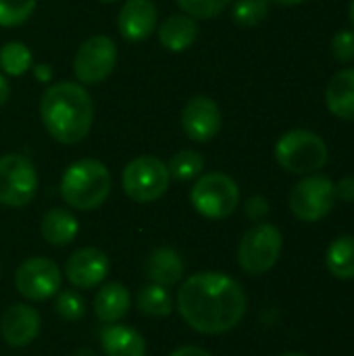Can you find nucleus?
Masks as SVG:
<instances>
[{
    "label": "nucleus",
    "mask_w": 354,
    "mask_h": 356,
    "mask_svg": "<svg viewBox=\"0 0 354 356\" xmlns=\"http://www.w3.org/2000/svg\"><path fill=\"white\" fill-rule=\"evenodd\" d=\"M248 309L244 288L230 275L204 271L190 275L177 292L182 319L198 334L219 336L234 330Z\"/></svg>",
    "instance_id": "1"
},
{
    "label": "nucleus",
    "mask_w": 354,
    "mask_h": 356,
    "mask_svg": "<svg viewBox=\"0 0 354 356\" xmlns=\"http://www.w3.org/2000/svg\"><path fill=\"white\" fill-rule=\"evenodd\" d=\"M46 131L61 144H79L92 129L94 104L83 86L58 81L46 88L40 100Z\"/></svg>",
    "instance_id": "2"
},
{
    "label": "nucleus",
    "mask_w": 354,
    "mask_h": 356,
    "mask_svg": "<svg viewBox=\"0 0 354 356\" xmlns=\"http://www.w3.org/2000/svg\"><path fill=\"white\" fill-rule=\"evenodd\" d=\"M113 188L111 171L96 159H79L71 163L61 179L63 200L77 211H94L104 204Z\"/></svg>",
    "instance_id": "3"
},
{
    "label": "nucleus",
    "mask_w": 354,
    "mask_h": 356,
    "mask_svg": "<svg viewBox=\"0 0 354 356\" xmlns=\"http://www.w3.org/2000/svg\"><path fill=\"white\" fill-rule=\"evenodd\" d=\"M328 144L309 129H290L275 144L277 165L294 175H313L328 163Z\"/></svg>",
    "instance_id": "4"
},
{
    "label": "nucleus",
    "mask_w": 354,
    "mask_h": 356,
    "mask_svg": "<svg viewBox=\"0 0 354 356\" xmlns=\"http://www.w3.org/2000/svg\"><path fill=\"white\" fill-rule=\"evenodd\" d=\"M192 207L207 219H225L240 204V188L225 173H207L196 179L190 192Z\"/></svg>",
    "instance_id": "5"
},
{
    "label": "nucleus",
    "mask_w": 354,
    "mask_h": 356,
    "mask_svg": "<svg viewBox=\"0 0 354 356\" xmlns=\"http://www.w3.org/2000/svg\"><path fill=\"white\" fill-rule=\"evenodd\" d=\"M282 246V232L271 223H259L242 236L238 246V263L248 275H263L277 265Z\"/></svg>",
    "instance_id": "6"
},
{
    "label": "nucleus",
    "mask_w": 354,
    "mask_h": 356,
    "mask_svg": "<svg viewBox=\"0 0 354 356\" xmlns=\"http://www.w3.org/2000/svg\"><path fill=\"white\" fill-rule=\"evenodd\" d=\"M169 169L156 156H138L123 169V192L136 202H154L169 188Z\"/></svg>",
    "instance_id": "7"
},
{
    "label": "nucleus",
    "mask_w": 354,
    "mask_h": 356,
    "mask_svg": "<svg viewBox=\"0 0 354 356\" xmlns=\"http://www.w3.org/2000/svg\"><path fill=\"white\" fill-rule=\"evenodd\" d=\"M288 204L298 221L317 223L328 217L336 204L334 181L328 175H307L292 188Z\"/></svg>",
    "instance_id": "8"
},
{
    "label": "nucleus",
    "mask_w": 354,
    "mask_h": 356,
    "mask_svg": "<svg viewBox=\"0 0 354 356\" xmlns=\"http://www.w3.org/2000/svg\"><path fill=\"white\" fill-rule=\"evenodd\" d=\"M38 171L23 154L0 156V204L21 209L35 198Z\"/></svg>",
    "instance_id": "9"
},
{
    "label": "nucleus",
    "mask_w": 354,
    "mask_h": 356,
    "mask_svg": "<svg viewBox=\"0 0 354 356\" xmlns=\"http://www.w3.org/2000/svg\"><path fill=\"white\" fill-rule=\"evenodd\" d=\"M63 275L54 261L46 257H31L15 271V288L27 300H48L61 292Z\"/></svg>",
    "instance_id": "10"
},
{
    "label": "nucleus",
    "mask_w": 354,
    "mask_h": 356,
    "mask_svg": "<svg viewBox=\"0 0 354 356\" xmlns=\"http://www.w3.org/2000/svg\"><path fill=\"white\" fill-rule=\"evenodd\" d=\"M117 65V46L108 35L88 38L73 58L75 77L86 86H96L104 81Z\"/></svg>",
    "instance_id": "11"
},
{
    "label": "nucleus",
    "mask_w": 354,
    "mask_h": 356,
    "mask_svg": "<svg viewBox=\"0 0 354 356\" xmlns=\"http://www.w3.org/2000/svg\"><path fill=\"white\" fill-rule=\"evenodd\" d=\"M182 127L194 142H211L221 131V111L209 96H194L182 111Z\"/></svg>",
    "instance_id": "12"
},
{
    "label": "nucleus",
    "mask_w": 354,
    "mask_h": 356,
    "mask_svg": "<svg viewBox=\"0 0 354 356\" xmlns=\"http://www.w3.org/2000/svg\"><path fill=\"white\" fill-rule=\"evenodd\" d=\"M108 269H111L108 257L102 250L88 246V248L75 250L69 257L65 265V277L77 290H92L104 282V277L108 275Z\"/></svg>",
    "instance_id": "13"
},
{
    "label": "nucleus",
    "mask_w": 354,
    "mask_h": 356,
    "mask_svg": "<svg viewBox=\"0 0 354 356\" xmlns=\"http://www.w3.org/2000/svg\"><path fill=\"white\" fill-rule=\"evenodd\" d=\"M40 313L29 305H13L0 317V336L13 348L29 346L40 334Z\"/></svg>",
    "instance_id": "14"
},
{
    "label": "nucleus",
    "mask_w": 354,
    "mask_h": 356,
    "mask_svg": "<svg viewBox=\"0 0 354 356\" xmlns=\"http://www.w3.org/2000/svg\"><path fill=\"white\" fill-rule=\"evenodd\" d=\"M119 31L129 42L150 38L156 27V4L152 0H125L117 17Z\"/></svg>",
    "instance_id": "15"
},
{
    "label": "nucleus",
    "mask_w": 354,
    "mask_h": 356,
    "mask_svg": "<svg viewBox=\"0 0 354 356\" xmlns=\"http://www.w3.org/2000/svg\"><path fill=\"white\" fill-rule=\"evenodd\" d=\"M184 259L177 250L169 246H161L150 252L144 265V273L150 280V284L163 286V288H173L184 280Z\"/></svg>",
    "instance_id": "16"
},
{
    "label": "nucleus",
    "mask_w": 354,
    "mask_h": 356,
    "mask_svg": "<svg viewBox=\"0 0 354 356\" xmlns=\"http://www.w3.org/2000/svg\"><path fill=\"white\" fill-rule=\"evenodd\" d=\"M131 309V294L129 290L119 284V282H111L106 286H102L94 298V313L98 317V321L102 323H119Z\"/></svg>",
    "instance_id": "17"
},
{
    "label": "nucleus",
    "mask_w": 354,
    "mask_h": 356,
    "mask_svg": "<svg viewBox=\"0 0 354 356\" xmlns=\"http://www.w3.org/2000/svg\"><path fill=\"white\" fill-rule=\"evenodd\" d=\"M104 356H146V342L140 332L129 325L108 323L100 332Z\"/></svg>",
    "instance_id": "18"
},
{
    "label": "nucleus",
    "mask_w": 354,
    "mask_h": 356,
    "mask_svg": "<svg viewBox=\"0 0 354 356\" xmlns=\"http://www.w3.org/2000/svg\"><path fill=\"white\" fill-rule=\"evenodd\" d=\"M325 106L334 117L354 121V69H342L328 81Z\"/></svg>",
    "instance_id": "19"
},
{
    "label": "nucleus",
    "mask_w": 354,
    "mask_h": 356,
    "mask_svg": "<svg viewBox=\"0 0 354 356\" xmlns=\"http://www.w3.org/2000/svg\"><path fill=\"white\" fill-rule=\"evenodd\" d=\"M198 38V25L190 15H171L159 27V42L169 52L188 50Z\"/></svg>",
    "instance_id": "20"
},
{
    "label": "nucleus",
    "mask_w": 354,
    "mask_h": 356,
    "mask_svg": "<svg viewBox=\"0 0 354 356\" xmlns=\"http://www.w3.org/2000/svg\"><path fill=\"white\" fill-rule=\"evenodd\" d=\"M40 229H42V238L50 246H67L75 240L79 232V223L75 215L69 213L67 209H50L42 217Z\"/></svg>",
    "instance_id": "21"
},
{
    "label": "nucleus",
    "mask_w": 354,
    "mask_h": 356,
    "mask_svg": "<svg viewBox=\"0 0 354 356\" xmlns=\"http://www.w3.org/2000/svg\"><path fill=\"white\" fill-rule=\"evenodd\" d=\"M325 267L336 280H354V236H338L330 244Z\"/></svg>",
    "instance_id": "22"
},
{
    "label": "nucleus",
    "mask_w": 354,
    "mask_h": 356,
    "mask_svg": "<svg viewBox=\"0 0 354 356\" xmlns=\"http://www.w3.org/2000/svg\"><path fill=\"white\" fill-rule=\"evenodd\" d=\"M136 307L144 317H154V319L169 317L173 311V300H171L169 288H163L156 284L144 286L136 296Z\"/></svg>",
    "instance_id": "23"
},
{
    "label": "nucleus",
    "mask_w": 354,
    "mask_h": 356,
    "mask_svg": "<svg viewBox=\"0 0 354 356\" xmlns=\"http://www.w3.org/2000/svg\"><path fill=\"white\" fill-rule=\"evenodd\" d=\"M169 177L177 181H192L204 169V156L196 150H179L169 159Z\"/></svg>",
    "instance_id": "24"
},
{
    "label": "nucleus",
    "mask_w": 354,
    "mask_h": 356,
    "mask_svg": "<svg viewBox=\"0 0 354 356\" xmlns=\"http://www.w3.org/2000/svg\"><path fill=\"white\" fill-rule=\"evenodd\" d=\"M31 50L23 42H6L0 48V67L6 75L19 77L31 67Z\"/></svg>",
    "instance_id": "25"
},
{
    "label": "nucleus",
    "mask_w": 354,
    "mask_h": 356,
    "mask_svg": "<svg viewBox=\"0 0 354 356\" xmlns=\"http://www.w3.org/2000/svg\"><path fill=\"white\" fill-rule=\"evenodd\" d=\"M269 15V0H236L232 17L240 27H255Z\"/></svg>",
    "instance_id": "26"
},
{
    "label": "nucleus",
    "mask_w": 354,
    "mask_h": 356,
    "mask_svg": "<svg viewBox=\"0 0 354 356\" xmlns=\"http://www.w3.org/2000/svg\"><path fill=\"white\" fill-rule=\"evenodd\" d=\"M38 0H0V27H17L35 10Z\"/></svg>",
    "instance_id": "27"
},
{
    "label": "nucleus",
    "mask_w": 354,
    "mask_h": 356,
    "mask_svg": "<svg viewBox=\"0 0 354 356\" xmlns=\"http://www.w3.org/2000/svg\"><path fill=\"white\" fill-rule=\"evenodd\" d=\"M54 311L65 321H79L86 315V300L75 290H63L54 298Z\"/></svg>",
    "instance_id": "28"
},
{
    "label": "nucleus",
    "mask_w": 354,
    "mask_h": 356,
    "mask_svg": "<svg viewBox=\"0 0 354 356\" xmlns=\"http://www.w3.org/2000/svg\"><path fill=\"white\" fill-rule=\"evenodd\" d=\"M177 6L194 17V19H213V17H219L232 0H175Z\"/></svg>",
    "instance_id": "29"
},
{
    "label": "nucleus",
    "mask_w": 354,
    "mask_h": 356,
    "mask_svg": "<svg viewBox=\"0 0 354 356\" xmlns=\"http://www.w3.org/2000/svg\"><path fill=\"white\" fill-rule=\"evenodd\" d=\"M332 54L340 63H353L354 60V29H340L332 38Z\"/></svg>",
    "instance_id": "30"
},
{
    "label": "nucleus",
    "mask_w": 354,
    "mask_h": 356,
    "mask_svg": "<svg viewBox=\"0 0 354 356\" xmlns=\"http://www.w3.org/2000/svg\"><path fill=\"white\" fill-rule=\"evenodd\" d=\"M246 215H248V219H252L257 223H263V219L269 215V202L259 194L250 196L248 202H246Z\"/></svg>",
    "instance_id": "31"
},
{
    "label": "nucleus",
    "mask_w": 354,
    "mask_h": 356,
    "mask_svg": "<svg viewBox=\"0 0 354 356\" xmlns=\"http://www.w3.org/2000/svg\"><path fill=\"white\" fill-rule=\"evenodd\" d=\"M336 190V200H344V202H354V177H342L338 184H334Z\"/></svg>",
    "instance_id": "32"
},
{
    "label": "nucleus",
    "mask_w": 354,
    "mask_h": 356,
    "mask_svg": "<svg viewBox=\"0 0 354 356\" xmlns=\"http://www.w3.org/2000/svg\"><path fill=\"white\" fill-rule=\"evenodd\" d=\"M171 356H213L211 353H207V350H202V348H198V346H182V348H177L175 353Z\"/></svg>",
    "instance_id": "33"
},
{
    "label": "nucleus",
    "mask_w": 354,
    "mask_h": 356,
    "mask_svg": "<svg viewBox=\"0 0 354 356\" xmlns=\"http://www.w3.org/2000/svg\"><path fill=\"white\" fill-rule=\"evenodd\" d=\"M8 96H10V86H8L6 77L0 73V106H2V104H6Z\"/></svg>",
    "instance_id": "34"
},
{
    "label": "nucleus",
    "mask_w": 354,
    "mask_h": 356,
    "mask_svg": "<svg viewBox=\"0 0 354 356\" xmlns=\"http://www.w3.org/2000/svg\"><path fill=\"white\" fill-rule=\"evenodd\" d=\"M269 2H275V4H280V6H296V4H300V2H305V0H269Z\"/></svg>",
    "instance_id": "35"
},
{
    "label": "nucleus",
    "mask_w": 354,
    "mask_h": 356,
    "mask_svg": "<svg viewBox=\"0 0 354 356\" xmlns=\"http://www.w3.org/2000/svg\"><path fill=\"white\" fill-rule=\"evenodd\" d=\"M73 356H98V355H96L92 348H79V350H77Z\"/></svg>",
    "instance_id": "36"
},
{
    "label": "nucleus",
    "mask_w": 354,
    "mask_h": 356,
    "mask_svg": "<svg viewBox=\"0 0 354 356\" xmlns=\"http://www.w3.org/2000/svg\"><path fill=\"white\" fill-rule=\"evenodd\" d=\"M35 69L40 71V77H42V79H46V77H48V69H46V65H40V67H35Z\"/></svg>",
    "instance_id": "37"
},
{
    "label": "nucleus",
    "mask_w": 354,
    "mask_h": 356,
    "mask_svg": "<svg viewBox=\"0 0 354 356\" xmlns=\"http://www.w3.org/2000/svg\"><path fill=\"white\" fill-rule=\"evenodd\" d=\"M351 21H353V25H354V0L351 2Z\"/></svg>",
    "instance_id": "38"
},
{
    "label": "nucleus",
    "mask_w": 354,
    "mask_h": 356,
    "mask_svg": "<svg viewBox=\"0 0 354 356\" xmlns=\"http://www.w3.org/2000/svg\"><path fill=\"white\" fill-rule=\"evenodd\" d=\"M282 356H307V355H300V353H288V355H282Z\"/></svg>",
    "instance_id": "39"
},
{
    "label": "nucleus",
    "mask_w": 354,
    "mask_h": 356,
    "mask_svg": "<svg viewBox=\"0 0 354 356\" xmlns=\"http://www.w3.org/2000/svg\"><path fill=\"white\" fill-rule=\"evenodd\" d=\"M100 2H115V0H100Z\"/></svg>",
    "instance_id": "40"
},
{
    "label": "nucleus",
    "mask_w": 354,
    "mask_h": 356,
    "mask_svg": "<svg viewBox=\"0 0 354 356\" xmlns=\"http://www.w3.org/2000/svg\"><path fill=\"white\" fill-rule=\"evenodd\" d=\"M0 273H2V265H0Z\"/></svg>",
    "instance_id": "41"
}]
</instances>
